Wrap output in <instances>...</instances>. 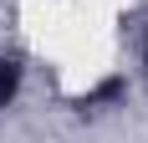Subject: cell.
Masks as SVG:
<instances>
[{"label":"cell","instance_id":"cell-3","mask_svg":"<svg viewBox=\"0 0 148 143\" xmlns=\"http://www.w3.org/2000/svg\"><path fill=\"white\" fill-rule=\"evenodd\" d=\"M143 61H148V56H143Z\"/></svg>","mask_w":148,"mask_h":143},{"label":"cell","instance_id":"cell-1","mask_svg":"<svg viewBox=\"0 0 148 143\" xmlns=\"http://www.w3.org/2000/svg\"><path fill=\"white\" fill-rule=\"evenodd\" d=\"M15 87H21V67L15 61H0V107L15 97Z\"/></svg>","mask_w":148,"mask_h":143},{"label":"cell","instance_id":"cell-2","mask_svg":"<svg viewBox=\"0 0 148 143\" xmlns=\"http://www.w3.org/2000/svg\"><path fill=\"white\" fill-rule=\"evenodd\" d=\"M118 92H123V82H118V77H107L102 87H92L87 97H82V107H97V102H112V97H118Z\"/></svg>","mask_w":148,"mask_h":143}]
</instances>
